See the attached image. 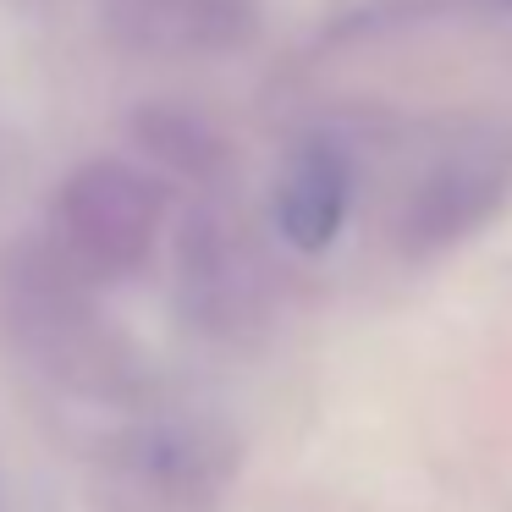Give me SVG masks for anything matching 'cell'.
<instances>
[{
    "instance_id": "obj_3",
    "label": "cell",
    "mask_w": 512,
    "mask_h": 512,
    "mask_svg": "<svg viewBox=\"0 0 512 512\" xmlns=\"http://www.w3.org/2000/svg\"><path fill=\"white\" fill-rule=\"evenodd\" d=\"M496 188H501V160L474 155V149L446 160V166H435V177L419 188V199H413V232H419L424 243L457 237L463 226H474L479 215L490 210Z\"/></svg>"
},
{
    "instance_id": "obj_1",
    "label": "cell",
    "mask_w": 512,
    "mask_h": 512,
    "mask_svg": "<svg viewBox=\"0 0 512 512\" xmlns=\"http://www.w3.org/2000/svg\"><path fill=\"white\" fill-rule=\"evenodd\" d=\"M347 193H353V171L347 155L336 144H303L287 160L276 188V226L292 248L303 254H320L331 248V237L342 232L347 215Z\"/></svg>"
},
{
    "instance_id": "obj_2",
    "label": "cell",
    "mask_w": 512,
    "mask_h": 512,
    "mask_svg": "<svg viewBox=\"0 0 512 512\" xmlns=\"http://www.w3.org/2000/svg\"><path fill=\"white\" fill-rule=\"evenodd\" d=\"M67 215L72 232L89 248H100L105 259H133L144 254L149 232H155V193H149L144 177H133L122 166H94L72 188Z\"/></svg>"
}]
</instances>
